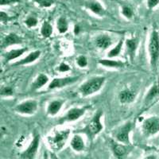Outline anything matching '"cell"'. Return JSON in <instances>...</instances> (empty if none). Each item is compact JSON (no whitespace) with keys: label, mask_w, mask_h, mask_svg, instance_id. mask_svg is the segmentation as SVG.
<instances>
[{"label":"cell","mask_w":159,"mask_h":159,"mask_svg":"<svg viewBox=\"0 0 159 159\" xmlns=\"http://www.w3.org/2000/svg\"><path fill=\"white\" fill-rule=\"evenodd\" d=\"M34 1L42 8L50 7L57 2V0H34Z\"/></svg>","instance_id":"obj_28"},{"label":"cell","mask_w":159,"mask_h":159,"mask_svg":"<svg viewBox=\"0 0 159 159\" xmlns=\"http://www.w3.org/2000/svg\"><path fill=\"white\" fill-rule=\"evenodd\" d=\"M49 81V76L46 74H44V73H41V74L38 75L35 80H34L32 84L30 85V90L34 92V91L39 90L42 88H43L44 86L47 84Z\"/></svg>","instance_id":"obj_19"},{"label":"cell","mask_w":159,"mask_h":159,"mask_svg":"<svg viewBox=\"0 0 159 159\" xmlns=\"http://www.w3.org/2000/svg\"><path fill=\"white\" fill-rule=\"evenodd\" d=\"M70 67L69 65H68L66 63H61L60 64V65L58 66V71L61 72H66L70 71Z\"/></svg>","instance_id":"obj_33"},{"label":"cell","mask_w":159,"mask_h":159,"mask_svg":"<svg viewBox=\"0 0 159 159\" xmlns=\"http://www.w3.org/2000/svg\"><path fill=\"white\" fill-rule=\"evenodd\" d=\"M137 92L131 89H124L119 93V100L122 104H130L135 100Z\"/></svg>","instance_id":"obj_14"},{"label":"cell","mask_w":159,"mask_h":159,"mask_svg":"<svg viewBox=\"0 0 159 159\" xmlns=\"http://www.w3.org/2000/svg\"><path fill=\"white\" fill-rule=\"evenodd\" d=\"M98 63L103 67L110 68V69H119V68H123L125 65L124 62L121 61H117V60L111 59V58L100 59L98 61Z\"/></svg>","instance_id":"obj_20"},{"label":"cell","mask_w":159,"mask_h":159,"mask_svg":"<svg viewBox=\"0 0 159 159\" xmlns=\"http://www.w3.org/2000/svg\"><path fill=\"white\" fill-rule=\"evenodd\" d=\"M79 79L80 76H65V77L54 78L48 85V89L54 90V89H60L67 87L76 83Z\"/></svg>","instance_id":"obj_9"},{"label":"cell","mask_w":159,"mask_h":159,"mask_svg":"<svg viewBox=\"0 0 159 159\" xmlns=\"http://www.w3.org/2000/svg\"><path fill=\"white\" fill-rule=\"evenodd\" d=\"M84 6L86 9L97 16L103 17L106 15V9L98 0H85Z\"/></svg>","instance_id":"obj_11"},{"label":"cell","mask_w":159,"mask_h":159,"mask_svg":"<svg viewBox=\"0 0 159 159\" xmlns=\"http://www.w3.org/2000/svg\"><path fill=\"white\" fill-rule=\"evenodd\" d=\"M43 159H49V157H48V154H47V152H45V153H44Z\"/></svg>","instance_id":"obj_37"},{"label":"cell","mask_w":159,"mask_h":159,"mask_svg":"<svg viewBox=\"0 0 159 159\" xmlns=\"http://www.w3.org/2000/svg\"><path fill=\"white\" fill-rule=\"evenodd\" d=\"M125 46H126V52L128 56L130 61H133L135 57L136 51H137L138 47H139V39L137 37L134 38H130L126 39L124 42Z\"/></svg>","instance_id":"obj_12"},{"label":"cell","mask_w":159,"mask_h":159,"mask_svg":"<svg viewBox=\"0 0 159 159\" xmlns=\"http://www.w3.org/2000/svg\"><path fill=\"white\" fill-rule=\"evenodd\" d=\"M142 130L145 135H154L159 132V118L157 116H151L143 119L142 123Z\"/></svg>","instance_id":"obj_7"},{"label":"cell","mask_w":159,"mask_h":159,"mask_svg":"<svg viewBox=\"0 0 159 159\" xmlns=\"http://www.w3.org/2000/svg\"><path fill=\"white\" fill-rule=\"evenodd\" d=\"M123 44H124V42H123V40L121 39L119 40V42L116 44V45L115 46L114 48H112L110 50L108 51L107 52V58H111V59H113V58L119 56L120 54V52H121L122 48L123 46Z\"/></svg>","instance_id":"obj_25"},{"label":"cell","mask_w":159,"mask_h":159,"mask_svg":"<svg viewBox=\"0 0 159 159\" xmlns=\"http://www.w3.org/2000/svg\"><path fill=\"white\" fill-rule=\"evenodd\" d=\"M112 38L108 34H99L96 37L94 40V44L96 47L102 50L107 49L111 46L112 45Z\"/></svg>","instance_id":"obj_16"},{"label":"cell","mask_w":159,"mask_h":159,"mask_svg":"<svg viewBox=\"0 0 159 159\" xmlns=\"http://www.w3.org/2000/svg\"><path fill=\"white\" fill-rule=\"evenodd\" d=\"M42 55V52L40 50H35L33 51V52H30L27 56H25V57L20 59L19 61H17L16 62L13 63V66H22V65H30V64H32L34 62H35L38 59H39V57Z\"/></svg>","instance_id":"obj_15"},{"label":"cell","mask_w":159,"mask_h":159,"mask_svg":"<svg viewBox=\"0 0 159 159\" xmlns=\"http://www.w3.org/2000/svg\"><path fill=\"white\" fill-rule=\"evenodd\" d=\"M157 96H159V83L158 82H155L150 87V89H149L147 95L145 96L144 105H147L148 103H150Z\"/></svg>","instance_id":"obj_21"},{"label":"cell","mask_w":159,"mask_h":159,"mask_svg":"<svg viewBox=\"0 0 159 159\" xmlns=\"http://www.w3.org/2000/svg\"><path fill=\"white\" fill-rule=\"evenodd\" d=\"M9 20V15H8L6 12H4V11H1V13H0V21H1V22H2V23H7Z\"/></svg>","instance_id":"obj_34"},{"label":"cell","mask_w":159,"mask_h":159,"mask_svg":"<svg viewBox=\"0 0 159 159\" xmlns=\"http://www.w3.org/2000/svg\"><path fill=\"white\" fill-rule=\"evenodd\" d=\"M148 53L150 64L153 70H156L159 62V33L152 30L148 42Z\"/></svg>","instance_id":"obj_4"},{"label":"cell","mask_w":159,"mask_h":159,"mask_svg":"<svg viewBox=\"0 0 159 159\" xmlns=\"http://www.w3.org/2000/svg\"><path fill=\"white\" fill-rule=\"evenodd\" d=\"M73 32H74L75 35H78L80 32V27L79 25H75L74 29H73Z\"/></svg>","instance_id":"obj_36"},{"label":"cell","mask_w":159,"mask_h":159,"mask_svg":"<svg viewBox=\"0 0 159 159\" xmlns=\"http://www.w3.org/2000/svg\"><path fill=\"white\" fill-rule=\"evenodd\" d=\"M25 24L28 28H34L38 24V19L35 16H29L25 20Z\"/></svg>","instance_id":"obj_30"},{"label":"cell","mask_w":159,"mask_h":159,"mask_svg":"<svg viewBox=\"0 0 159 159\" xmlns=\"http://www.w3.org/2000/svg\"><path fill=\"white\" fill-rule=\"evenodd\" d=\"M52 31H53V29H52V25L47 21H45L41 27V30H40L42 36L45 38H49L52 34Z\"/></svg>","instance_id":"obj_26"},{"label":"cell","mask_w":159,"mask_h":159,"mask_svg":"<svg viewBox=\"0 0 159 159\" xmlns=\"http://www.w3.org/2000/svg\"><path fill=\"white\" fill-rule=\"evenodd\" d=\"M76 63L80 68H86L89 65V61L84 55H80L76 59Z\"/></svg>","instance_id":"obj_31"},{"label":"cell","mask_w":159,"mask_h":159,"mask_svg":"<svg viewBox=\"0 0 159 159\" xmlns=\"http://www.w3.org/2000/svg\"><path fill=\"white\" fill-rule=\"evenodd\" d=\"M144 159H157L155 157H154V156H148V157H145Z\"/></svg>","instance_id":"obj_38"},{"label":"cell","mask_w":159,"mask_h":159,"mask_svg":"<svg viewBox=\"0 0 159 159\" xmlns=\"http://www.w3.org/2000/svg\"><path fill=\"white\" fill-rule=\"evenodd\" d=\"M103 115V111L98 110L92 118V119L86 124V126L80 130H76V133L85 134L89 140L92 141L96 138V136L103 130V125L102 123Z\"/></svg>","instance_id":"obj_1"},{"label":"cell","mask_w":159,"mask_h":159,"mask_svg":"<svg viewBox=\"0 0 159 159\" xmlns=\"http://www.w3.org/2000/svg\"><path fill=\"white\" fill-rule=\"evenodd\" d=\"M40 145V135L36 134L34 135V139L30 143L26 150L22 151L20 154L21 159H34L38 153Z\"/></svg>","instance_id":"obj_10"},{"label":"cell","mask_w":159,"mask_h":159,"mask_svg":"<svg viewBox=\"0 0 159 159\" xmlns=\"http://www.w3.org/2000/svg\"><path fill=\"white\" fill-rule=\"evenodd\" d=\"M28 50H29V49L27 47L11 49L4 54V60H5L6 62H10L11 61L16 60L20 57H22L23 54H25V52H28Z\"/></svg>","instance_id":"obj_18"},{"label":"cell","mask_w":159,"mask_h":159,"mask_svg":"<svg viewBox=\"0 0 159 159\" xmlns=\"http://www.w3.org/2000/svg\"><path fill=\"white\" fill-rule=\"evenodd\" d=\"M71 134L69 128L55 130L47 137V143L52 150L55 152L60 151L65 146Z\"/></svg>","instance_id":"obj_2"},{"label":"cell","mask_w":159,"mask_h":159,"mask_svg":"<svg viewBox=\"0 0 159 159\" xmlns=\"http://www.w3.org/2000/svg\"><path fill=\"white\" fill-rule=\"evenodd\" d=\"M38 109V103L35 99H27L16 105L15 111L22 115H34Z\"/></svg>","instance_id":"obj_8"},{"label":"cell","mask_w":159,"mask_h":159,"mask_svg":"<svg viewBox=\"0 0 159 159\" xmlns=\"http://www.w3.org/2000/svg\"><path fill=\"white\" fill-rule=\"evenodd\" d=\"M132 129V123L130 121L118 127L114 131V138L116 141L125 145L130 144V134Z\"/></svg>","instance_id":"obj_6"},{"label":"cell","mask_w":159,"mask_h":159,"mask_svg":"<svg viewBox=\"0 0 159 159\" xmlns=\"http://www.w3.org/2000/svg\"><path fill=\"white\" fill-rule=\"evenodd\" d=\"M105 82H106V77L104 76H94L84 82L79 87L78 91L83 97L92 96L101 90Z\"/></svg>","instance_id":"obj_3"},{"label":"cell","mask_w":159,"mask_h":159,"mask_svg":"<svg viewBox=\"0 0 159 159\" xmlns=\"http://www.w3.org/2000/svg\"><path fill=\"white\" fill-rule=\"evenodd\" d=\"M23 42V39L15 33H10L5 36L1 42V48L2 49H7L15 45H21Z\"/></svg>","instance_id":"obj_13"},{"label":"cell","mask_w":159,"mask_h":159,"mask_svg":"<svg viewBox=\"0 0 159 159\" xmlns=\"http://www.w3.org/2000/svg\"><path fill=\"white\" fill-rule=\"evenodd\" d=\"M147 7L149 9L152 10L155 8L157 5L159 4V0H147Z\"/></svg>","instance_id":"obj_32"},{"label":"cell","mask_w":159,"mask_h":159,"mask_svg":"<svg viewBox=\"0 0 159 159\" xmlns=\"http://www.w3.org/2000/svg\"><path fill=\"white\" fill-rule=\"evenodd\" d=\"M64 103H65V100L61 99H53L51 102H49L47 106V108H46V113H47L48 116H54L57 115L60 111L61 110Z\"/></svg>","instance_id":"obj_17"},{"label":"cell","mask_w":159,"mask_h":159,"mask_svg":"<svg viewBox=\"0 0 159 159\" xmlns=\"http://www.w3.org/2000/svg\"><path fill=\"white\" fill-rule=\"evenodd\" d=\"M0 94L2 97H9V96H14L15 91L11 86H2L0 90Z\"/></svg>","instance_id":"obj_29"},{"label":"cell","mask_w":159,"mask_h":159,"mask_svg":"<svg viewBox=\"0 0 159 159\" xmlns=\"http://www.w3.org/2000/svg\"><path fill=\"white\" fill-rule=\"evenodd\" d=\"M19 2V0H0V5L3 7V6L11 5V4L16 3Z\"/></svg>","instance_id":"obj_35"},{"label":"cell","mask_w":159,"mask_h":159,"mask_svg":"<svg viewBox=\"0 0 159 159\" xmlns=\"http://www.w3.org/2000/svg\"><path fill=\"white\" fill-rule=\"evenodd\" d=\"M57 30L59 34H63L69 30V22L67 18L64 16H61L57 21Z\"/></svg>","instance_id":"obj_24"},{"label":"cell","mask_w":159,"mask_h":159,"mask_svg":"<svg viewBox=\"0 0 159 159\" xmlns=\"http://www.w3.org/2000/svg\"><path fill=\"white\" fill-rule=\"evenodd\" d=\"M70 145L72 150H74L76 152H80L84 150V139H82V137L80 134H75L72 138Z\"/></svg>","instance_id":"obj_22"},{"label":"cell","mask_w":159,"mask_h":159,"mask_svg":"<svg viewBox=\"0 0 159 159\" xmlns=\"http://www.w3.org/2000/svg\"><path fill=\"white\" fill-rule=\"evenodd\" d=\"M112 150L113 153L118 158H122L125 154H127V148L125 144L118 143H112Z\"/></svg>","instance_id":"obj_23"},{"label":"cell","mask_w":159,"mask_h":159,"mask_svg":"<svg viewBox=\"0 0 159 159\" xmlns=\"http://www.w3.org/2000/svg\"><path fill=\"white\" fill-rule=\"evenodd\" d=\"M121 13L123 16L127 19H131L134 16V11L128 5H123L121 7Z\"/></svg>","instance_id":"obj_27"},{"label":"cell","mask_w":159,"mask_h":159,"mask_svg":"<svg viewBox=\"0 0 159 159\" xmlns=\"http://www.w3.org/2000/svg\"><path fill=\"white\" fill-rule=\"evenodd\" d=\"M89 106H84L80 107H72L69 109L61 118H60L58 120L59 124H64L66 123H72V122L77 121L82 116H84L89 108Z\"/></svg>","instance_id":"obj_5"}]
</instances>
